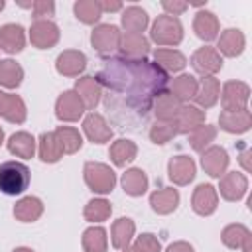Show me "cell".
I'll list each match as a JSON object with an SVG mask.
<instances>
[{"mask_svg": "<svg viewBox=\"0 0 252 252\" xmlns=\"http://www.w3.org/2000/svg\"><path fill=\"white\" fill-rule=\"evenodd\" d=\"M30 41L37 49H49L59 41V28L51 20H35L30 28Z\"/></svg>", "mask_w": 252, "mask_h": 252, "instance_id": "9", "label": "cell"}, {"mask_svg": "<svg viewBox=\"0 0 252 252\" xmlns=\"http://www.w3.org/2000/svg\"><path fill=\"white\" fill-rule=\"evenodd\" d=\"M203 124H205V110H201L199 106H193V104H183L175 118L177 134H189Z\"/></svg>", "mask_w": 252, "mask_h": 252, "instance_id": "23", "label": "cell"}, {"mask_svg": "<svg viewBox=\"0 0 252 252\" xmlns=\"http://www.w3.org/2000/svg\"><path fill=\"white\" fill-rule=\"evenodd\" d=\"M219 191H220V197L224 201H232L234 203V201L242 199L244 193L248 191V179L240 171H228V173L222 175Z\"/></svg>", "mask_w": 252, "mask_h": 252, "instance_id": "15", "label": "cell"}, {"mask_svg": "<svg viewBox=\"0 0 252 252\" xmlns=\"http://www.w3.org/2000/svg\"><path fill=\"white\" fill-rule=\"evenodd\" d=\"M94 79L102 89L106 110L128 128L144 122L154 100L169 91V75L148 59L106 57Z\"/></svg>", "mask_w": 252, "mask_h": 252, "instance_id": "1", "label": "cell"}, {"mask_svg": "<svg viewBox=\"0 0 252 252\" xmlns=\"http://www.w3.org/2000/svg\"><path fill=\"white\" fill-rule=\"evenodd\" d=\"M22 79H24V69L20 67V63H16L14 59L0 61V87L16 89L22 85Z\"/></svg>", "mask_w": 252, "mask_h": 252, "instance_id": "36", "label": "cell"}, {"mask_svg": "<svg viewBox=\"0 0 252 252\" xmlns=\"http://www.w3.org/2000/svg\"><path fill=\"white\" fill-rule=\"evenodd\" d=\"M30 185V169L22 161H6L0 165V191L4 195H22Z\"/></svg>", "mask_w": 252, "mask_h": 252, "instance_id": "2", "label": "cell"}, {"mask_svg": "<svg viewBox=\"0 0 252 252\" xmlns=\"http://www.w3.org/2000/svg\"><path fill=\"white\" fill-rule=\"evenodd\" d=\"M215 138H217V128L211 124H203L193 132H189V146L195 152H203L215 142Z\"/></svg>", "mask_w": 252, "mask_h": 252, "instance_id": "40", "label": "cell"}, {"mask_svg": "<svg viewBox=\"0 0 252 252\" xmlns=\"http://www.w3.org/2000/svg\"><path fill=\"white\" fill-rule=\"evenodd\" d=\"M83 177H85L87 187L98 195L110 193L116 185V173L112 171L110 165L100 163V161H87L83 167Z\"/></svg>", "mask_w": 252, "mask_h": 252, "instance_id": "3", "label": "cell"}, {"mask_svg": "<svg viewBox=\"0 0 252 252\" xmlns=\"http://www.w3.org/2000/svg\"><path fill=\"white\" fill-rule=\"evenodd\" d=\"M8 122L12 124H22L28 116V110H26V102L22 100V96L18 94H8V100H6V110L2 114Z\"/></svg>", "mask_w": 252, "mask_h": 252, "instance_id": "42", "label": "cell"}, {"mask_svg": "<svg viewBox=\"0 0 252 252\" xmlns=\"http://www.w3.org/2000/svg\"><path fill=\"white\" fill-rule=\"evenodd\" d=\"M55 138L63 150V154H75L81 150L83 146V136L79 134L77 128H71V126H59L55 132Z\"/></svg>", "mask_w": 252, "mask_h": 252, "instance_id": "37", "label": "cell"}, {"mask_svg": "<svg viewBox=\"0 0 252 252\" xmlns=\"http://www.w3.org/2000/svg\"><path fill=\"white\" fill-rule=\"evenodd\" d=\"M120 183H122L124 193L130 197H142L148 191V175L138 167L126 169L120 177Z\"/></svg>", "mask_w": 252, "mask_h": 252, "instance_id": "28", "label": "cell"}, {"mask_svg": "<svg viewBox=\"0 0 252 252\" xmlns=\"http://www.w3.org/2000/svg\"><path fill=\"white\" fill-rule=\"evenodd\" d=\"M43 215V203L37 197H24L14 205V217L20 222H35Z\"/></svg>", "mask_w": 252, "mask_h": 252, "instance_id": "32", "label": "cell"}, {"mask_svg": "<svg viewBox=\"0 0 252 252\" xmlns=\"http://www.w3.org/2000/svg\"><path fill=\"white\" fill-rule=\"evenodd\" d=\"M177 136V126H175V120L173 122H161L158 120L152 128H150V140L154 144H167L169 140H173Z\"/></svg>", "mask_w": 252, "mask_h": 252, "instance_id": "43", "label": "cell"}, {"mask_svg": "<svg viewBox=\"0 0 252 252\" xmlns=\"http://www.w3.org/2000/svg\"><path fill=\"white\" fill-rule=\"evenodd\" d=\"M32 12L35 20H47L49 16L55 14V4L51 0H35L32 6Z\"/></svg>", "mask_w": 252, "mask_h": 252, "instance_id": "45", "label": "cell"}, {"mask_svg": "<svg viewBox=\"0 0 252 252\" xmlns=\"http://www.w3.org/2000/svg\"><path fill=\"white\" fill-rule=\"evenodd\" d=\"M134 232H136V224H134V220L128 219V217H120L118 220L112 222V228H110V240H112V246L118 248V250L130 246Z\"/></svg>", "mask_w": 252, "mask_h": 252, "instance_id": "29", "label": "cell"}, {"mask_svg": "<svg viewBox=\"0 0 252 252\" xmlns=\"http://www.w3.org/2000/svg\"><path fill=\"white\" fill-rule=\"evenodd\" d=\"M150 39L158 45H179L183 39V26L179 18L173 16H158L150 30Z\"/></svg>", "mask_w": 252, "mask_h": 252, "instance_id": "4", "label": "cell"}, {"mask_svg": "<svg viewBox=\"0 0 252 252\" xmlns=\"http://www.w3.org/2000/svg\"><path fill=\"white\" fill-rule=\"evenodd\" d=\"M98 4L102 12H120L124 8V4L118 0H98Z\"/></svg>", "mask_w": 252, "mask_h": 252, "instance_id": "47", "label": "cell"}, {"mask_svg": "<svg viewBox=\"0 0 252 252\" xmlns=\"http://www.w3.org/2000/svg\"><path fill=\"white\" fill-rule=\"evenodd\" d=\"M122 252H138L134 246H126V248H122Z\"/></svg>", "mask_w": 252, "mask_h": 252, "instance_id": "52", "label": "cell"}, {"mask_svg": "<svg viewBox=\"0 0 252 252\" xmlns=\"http://www.w3.org/2000/svg\"><path fill=\"white\" fill-rule=\"evenodd\" d=\"M4 6H6V2H4V0H0V12L4 10Z\"/></svg>", "mask_w": 252, "mask_h": 252, "instance_id": "54", "label": "cell"}, {"mask_svg": "<svg viewBox=\"0 0 252 252\" xmlns=\"http://www.w3.org/2000/svg\"><path fill=\"white\" fill-rule=\"evenodd\" d=\"M134 248H136L138 252H161V244H159L158 236H154V234H150V232L140 234V236L136 238V242H134Z\"/></svg>", "mask_w": 252, "mask_h": 252, "instance_id": "44", "label": "cell"}, {"mask_svg": "<svg viewBox=\"0 0 252 252\" xmlns=\"http://www.w3.org/2000/svg\"><path fill=\"white\" fill-rule=\"evenodd\" d=\"M14 252H33V250L28 246H18V248H14Z\"/></svg>", "mask_w": 252, "mask_h": 252, "instance_id": "51", "label": "cell"}, {"mask_svg": "<svg viewBox=\"0 0 252 252\" xmlns=\"http://www.w3.org/2000/svg\"><path fill=\"white\" fill-rule=\"evenodd\" d=\"M112 213V207L106 199H91L87 205H85V211H83V217L85 220L89 222H102L110 217Z\"/></svg>", "mask_w": 252, "mask_h": 252, "instance_id": "41", "label": "cell"}, {"mask_svg": "<svg viewBox=\"0 0 252 252\" xmlns=\"http://www.w3.org/2000/svg\"><path fill=\"white\" fill-rule=\"evenodd\" d=\"M83 132L93 144H106L112 138V128L108 126L106 118L98 112H89L83 120Z\"/></svg>", "mask_w": 252, "mask_h": 252, "instance_id": "10", "label": "cell"}, {"mask_svg": "<svg viewBox=\"0 0 252 252\" xmlns=\"http://www.w3.org/2000/svg\"><path fill=\"white\" fill-rule=\"evenodd\" d=\"M177 205H179V193L173 187H165L150 195V207L158 215H169L177 209Z\"/></svg>", "mask_w": 252, "mask_h": 252, "instance_id": "25", "label": "cell"}, {"mask_svg": "<svg viewBox=\"0 0 252 252\" xmlns=\"http://www.w3.org/2000/svg\"><path fill=\"white\" fill-rule=\"evenodd\" d=\"M120 24L126 30V33H142L148 28L150 18H148L146 10H142L140 6H128L122 10Z\"/></svg>", "mask_w": 252, "mask_h": 252, "instance_id": "27", "label": "cell"}, {"mask_svg": "<svg viewBox=\"0 0 252 252\" xmlns=\"http://www.w3.org/2000/svg\"><path fill=\"white\" fill-rule=\"evenodd\" d=\"M136 156H138V146L132 140L120 138L110 146V159L116 167H126L136 159Z\"/></svg>", "mask_w": 252, "mask_h": 252, "instance_id": "31", "label": "cell"}, {"mask_svg": "<svg viewBox=\"0 0 252 252\" xmlns=\"http://www.w3.org/2000/svg\"><path fill=\"white\" fill-rule=\"evenodd\" d=\"M165 252H195V250H193V246H191L189 242H185V240H177V242L169 244Z\"/></svg>", "mask_w": 252, "mask_h": 252, "instance_id": "48", "label": "cell"}, {"mask_svg": "<svg viewBox=\"0 0 252 252\" xmlns=\"http://www.w3.org/2000/svg\"><path fill=\"white\" fill-rule=\"evenodd\" d=\"M217 47H219L217 51H219L220 55L238 57V55L244 51V47H246V37H244V33H242L240 30L228 28V30H224V32L220 33Z\"/></svg>", "mask_w": 252, "mask_h": 252, "instance_id": "19", "label": "cell"}, {"mask_svg": "<svg viewBox=\"0 0 252 252\" xmlns=\"http://www.w3.org/2000/svg\"><path fill=\"white\" fill-rule=\"evenodd\" d=\"M220 96V83L215 77H203L197 83V93H195V102L199 104V108H211L217 104Z\"/></svg>", "mask_w": 252, "mask_h": 252, "instance_id": "21", "label": "cell"}, {"mask_svg": "<svg viewBox=\"0 0 252 252\" xmlns=\"http://www.w3.org/2000/svg\"><path fill=\"white\" fill-rule=\"evenodd\" d=\"M250 98V87L242 81H226L220 91V104L222 110H244Z\"/></svg>", "mask_w": 252, "mask_h": 252, "instance_id": "6", "label": "cell"}, {"mask_svg": "<svg viewBox=\"0 0 252 252\" xmlns=\"http://www.w3.org/2000/svg\"><path fill=\"white\" fill-rule=\"evenodd\" d=\"M169 93L183 104V102H189L195 98V93H197V79L193 75H179L175 77L173 81H169Z\"/></svg>", "mask_w": 252, "mask_h": 252, "instance_id": "30", "label": "cell"}, {"mask_svg": "<svg viewBox=\"0 0 252 252\" xmlns=\"http://www.w3.org/2000/svg\"><path fill=\"white\" fill-rule=\"evenodd\" d=\"M219 124H220V128H222L224 132H228V134H244V132H248L250 126H252V114H250L248 108H244V110H234V112L222 110V112L219 114Z\"/></svg>", "mask_w": 252, "mask_h": 252, "instance_id": "17", "label": "cell"}, {"mask_svg": "<svg viewBox=\"0 0 252 252\" xmlns=\"http://www.w3.org/2000/svg\"><path fill=\"white\" fill-rule=\"evenodd\" d=\"M73 12H75V16H77L79 22L89 24V26L96 24L100 20V16H102V10H100L98 0H79V2H75Z\"/></svg>", "mask_w": 252, "mask_h": 252, "instance_id": "38", "label": "cell"}, {"mask_svg": "<svg viewBox=\"0 0 252 252\" xmlns=\"http://www.w3.org/2000/svg\"><path fill=\"white\" fill-rule=\"evenodd\" d=\"M26 45V33L20 24L0 26V49L6 53H20Z\"/></svg>", "mask_w": 252, "mask_h": 252, "instance_id": "20", "label": "cell"}, {"mask_svg": "<svg viewBox=\"0 0 252 252\" xmlns=\"http://www.w3.org/2000/svg\"><path fill=\"white\" fill-rule=\"evenodd\" d=\"M154 63L165 71V73H177L187 65V59L181 51L177 49H167V47H158L154 51Z\"/></svg>", "mask_w": 252, "mask_h": 252, "instance_id": "24", "label": "cell"}, {"mask_svg": "<svg viewBox=\"0 0 252 252\" xmlns=\"http://www.w3.org/2000/svg\"><path fill=\"white\" fill-rule=\"evenodd\" d=\"M195 173H197V167H195L193 158L189 156H175L167 163V175L175 185L191 183L195 179Z\"/></svg>", "mask_w": 252, "mask_h": 252, "instance_id": "14", "label": "cell"}, {"mask_svg": "<svg viewBox=\"0 0 252 252\" xmlns=\"http://www.w3.org/2000/svg\"><path fill=\"white\" fill-rule=\"evenodd\" d=\"M8 150L16 158L32 159L33 154H35V138L30 132H16L8 140Z\"/></svg>", "mask_w": 252, "mask_h": 252, "instance_id": "33", "label": "cell"}, {"mask_svg": "<svg viewBox=\"0 0 252 252\" xmlns=\"http://www.w3.org/2000/svg\"><path fill=\"white\" fill-rule=\"evenodd\" d=\"M85 112V104L75 91H65L55 100V116L63 122H77Z\"/></svg>", "mask_w": 252, "mask_h": 252, "instance_id": "8", "label": "cell"}, {"mask_svg": "<svg viewBox=\"0 0 252 252\" xmlns=\"http://www.w3.org/2000/svg\"><path fill=\"white\" fill-rule=\"evenodd\" d=\"M250 236H252V232H250L244 224L234 222V224L224 226V230H222V234H220V240H222V244L228 246V248H242V244H244Z\"/></svg>", "mask_w": 252, "mask_h": 252, "instance_id": "39", "label": "cell"}, {"mask_svg": "<svg viewBox=\"0 0 252 252\" xmlns=\"http://www.w3.org/2000/svg\"><path fill=\"white\" fill-rule=\"evenodd\" d=\"M250 152L248 150H244L242 154H240V163H242V167H244V171H250L252 169V165H250Z\"/></svg>", "mask_w": 252, "mask_h": 252, "instance_id": "49", "label": "cell"}, {"mask_svg": "<svg viewBox=\"0 0 252 252\" xmlns=\"http://www.w3.org/2000/svg\"><path fill=\"white\" fill-rule=\"evenodd\" d=\"M217 205H219V193L213 185L209 183H201L195 191H193V197H191V207L197 215L201 217H207V215H213L217 211Z\"/></svg>", "mask_w": 252, "mask_h": 252, "instance_id": "13", "label": "cell"}, {"mask_svg": "<svg viewBox=\"0 0 252 252\" xmlns=\"http://www.w3.org/2000/svg\"><path fill=\"white\" fill-rule=\"evenodd\" d=\"M6 100H8V93L0 91V116H2L4 110H6Z\"/></svg>", "mask_w": 252, "mask_h": 252, "instance_id": "50", "label": "cell"}, {"mask_svg": "<svg viewBox=\"0 0 252 252\" xmlns=\"http://www.w3.org/2000/svg\"><path fill=\"white\" fill-rule=\"evenodd\" d=\"M161 8L165 10V16L177 18L179 14H183V12L189 8V4H187V2H181V0H163V2H161Z\"/></svg>", "mask_w": 252, "mask_h": 252, "instance_id": "46", "label": "cell"}, {"mask_svg": "<svg viewBox=\"0 0 252 252\" xmlns=\"http://www.w3.org/2000/svg\"><path fill=\"white\" fill-rule=\"evenodd\" d=\"M228 154L224 148L220 146H209L207 150L201 152V165L205 169V173H209L211 177H219L226 173L228 167Z\"/></svg>", "mask_w": 252, "mask_h": 252, "instance_id": "11", "label": "cell"}, {"mask_svg": "<svg viewBox=\"0 0 252 252\" xmlns=\"http://www.w3.org/2000/svg\"><path fill=\"white\" fill-rule=\"evenodd\" d=\"M83 250L85 252H106L108 248V238H106V230L102 226H91L83 232L81 238Z\"/></svg>", "mask_w": 252, "mask_h": 252, "instance_id": "35", "label": "cell"}, {"mask_svg": "<svg viewBox=\"0 0 252 252\" xmlns=\"http://www.w3.org/2000/svg\"><path fill=\"white\" fill-rule=\"evenodd\" d=\"M191 67L201 77H215L222 69V55L215 47H199L191 57Z\"/></svg>", "mask_w": 252, "mask_h": 252, "instance_id": "7", "label": "cell"}, {"mask_svg": "<svg viewBox=\"0 0 252 252\" xmlns=\"http://www.w3.org/2000/svg\"><path fill=\"white\" fill-rule=\"evenodd\" d=\"M219 30H220V26H219V20L213 12H207V10L197 12V16L193 20V32L199 39L213 41L219 37Z\"/></svg>", "mask_w": 252, "mask_h": 252, "instance_id": "22", "label": "cell"}, {"mask_svg": "<svg viewBox=\"0 0 252 252\" xmlns=\"http://www.w3.org/2000/svg\"><path fill=\"white\" fill-rule=\"evenodd\" d=\"M77 94H79V98L83 100V104H85V110H94L96 106H98V102L102 100V89H100V85H98V81L94 79V77H81V79H77V83H75V89H73Z\"/></svg>", "mask_w": 252, "mask_h": 252, "instance_id": "16", "label": "cell"}, {"mask_svg": "<svg viewBox=\"0 0 252 252\" xmlns=\"http://www.w3.org/2000/svg\"><path fill=\"white\" fill-rule=\"evenodd\" d=\"M37 144H39V158L43 163H57L63 158V150L53 132H43Z\"/></svg>", "mask_w": 252, "mask_h": 252, "instance_id": "34", "label": "cell"}, {"mask_svg": "<svg viewBox=\"0 0 252 252\" xmlns=\"http://www.w3.org/2000/svg\"><path fill=\"white\" fill-rule=\"evenodd\" d=\"M118 51L126 59H146L150 53V41L142 33H124Z\"/></svg>", "mask_w": 252, "mask_h": 252, "instance_id": "18", "label": "cell"}, {"mask_svg": "<svg viewBox=\"0 0 252 252\" xmlns=\"http://www.w3.org/2000/svg\"><path fill=\"white\" fill-rule=\"evenodd\" d=\"M87 67V57L79 49H65L55 59V69L63 77H79Z\"/></svg>", "mask_w": 252, "mask_h": 252, "instance_id": "12", "label": "cell"}, {"mask_svg": "<svg viewBox=\"0 0 252 252\" xmlns=\"http://www.w3.org/2000/svg\"><path fill=\"white\" fill-rule=\"evenodd\" d=\"M120 39H122V33L118 26H112V24H98L91 32V43L102 57H110L114 51H118Z\"/></svg>", "mask_w": 252, "mask_h": 252, "instance_id": "5", "label": "cell"}, {"mask_svg": "<svg viewBox=\"0 0 252 252\" xmlns=\"http://www.w3.org/2000/svg\"><path fill=\"white\" fill-rule=\"evenodd\" d=\"M2 142H4V130L0 128V146H2Z\"/></svg>", "mask_w": 252, "mask_h": 252, "instance_id": "53", "label": "cell"}, {"mask_svg": "<svg viewBox=\"0 0 252 252\" xmlns=\"http://www.w3.org/2000/svg\"><path fill=\"white\" fill-rule=\"evenodd\" d=\"M181 106H183V104L167 91V93L159 94V96L154 100L152 110H154V114H156L158 120H161V122H173V120L177 118Z\"/></svg>", "mask_w": 252, "mask_h": 252, "instance_id": "26", "label": "cell"}]
</instances>
